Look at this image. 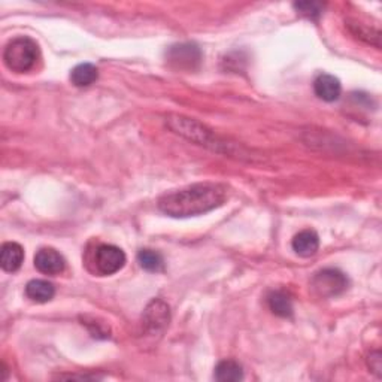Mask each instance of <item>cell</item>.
<instances>
[{"label":"cell","instance_id":"cell-7","mask_svg":"<svg viewBox=\"0 0 382 382\" xmlns=\"http://www.w3.org/2000/svg\"><path fill=\"white\" fill-rule=\"evenodd\" d=\"M170 308L161 299H153L144 311V325L148 332L158 333L169 325Z\"/></svg>","mask_w":382,"mask_h":382},{"label":"cell","instance_id":"cell-19","mask_svg":"<svg viewBox=\"0 0 382 382\" xmlns=\"http://www.w3.org/2000/svg\"><path fill=\"white\" fill-rule=\"evenodd\" d=\"M369 367H371L372 372H375L378 376H381V354H379V351H376L369 356Z\"/></svg>","mask_w":382,"mask_h":382},{"label":"cell","instance_id":"cell-16","mask_svg":"<svg viewBox=\"0 0 382 382\" xmlns=\"http://www.w3.org/2000/svg\"><path fill=\"white\" fill-rule=\"evenodd\" d=\"M138 263L142 269L146 272H153V274H157V272L165 269V260H163L161 254L154 250H141L138 253Z\"/></svg>","mask_w":382,"mask_h":382},{"label":"cell","instance_id":"cell-15","mask_svg":"<svg viewBox=\"0 0 382 382\" xmlns=\"http://www.w3.org/2000/svg\"><path fill=\"white\" fill-rule=\"evenodd\" d=\"M214 376L220 382H238L243 379V369L235 360H223L216 364Z\"/></svg>","mask_w":382,"mask_h":382},{"label":"cell","instance_id":"cell-5","mask_svg":"<svg viewBox=\"0 0 382 382\" xmlns=\"http://www.w3.org/2000/svg\"><path fill=\"white\" fill-rule=\"evenodd\" d=\"M94 265L100 275H114L126 265V254L115 245L103 243L94 254Z\"/></svg>","mask_w":382,"mask_h":382},{"label":"cell","instance_id":"cell-13","mask_svg":"<svg viewBox=\"0 0 382 382\" xmlns=\"http://www.w3.org/2000/svg\"><path fill=\"white\" fill-rule=\"evenodd\" d=\"M99 78L98 67L91 63H81L75 66L71 72V81L75 87H88L94 84Z\"/></svg>","mask_w":382,"mask_h":382},{"label":"cell","instance_id":"cell-9","mask_svg":"<svg viewBox=\"0 0 382 382\" xmlns=\"http://www.w3.org/2000/svg\"><path fill=\"white\" fill-rule=\"evenodd\" d=\"M313 91H316L318 99L324 102H335L340 98L342 86H340V81L336 76L321 74L313 81Z\"/></svg>","mask_w":382,"mask_h":382},{"label":"cell","instance_id":"cell-8","mask_svg":"<svg viewBox=\"0 0 382 382\" xmlns=\"http://www.w3.org/2000/svg\"><path fill=\"white\" fill-rule=\"evenodd\" d=\"M35 267L44 275H59L66 267L64 257L54 248H40L35 255Z\"/></svg>","mask_w":382,"mask_h":382},{"label":"cell","instance_id":"cell-17","mask_svg":"<svg viewBox=\"0 0 382 382\" xmlns=\"http://www.w3.org/2000/svg\"><path fill=\"white\" fill-rule=\"evenodd\" d=\"M351 32L356 35L357 37L366 40L367 44H372L375 45L376 48H379V37H381V33L378 29H369V27L364 25V24H360V23H356V24H351Z\"/></svg>","mask_w":382,"mask_h":382},{"label":"cell","instance_id":"cell-1","mask_svg":"<svg viewBox=\"0 0 382 382\" xmlns=\"http://www.w3.org/2000/svg\"><path fill=\"white\" fill-rule=\"evenodd\" d=\"M227 187L218 183H199L163 195L157 207L172 218H188L211 212L227 200Z\"/></svg>","mask_w":382,"mask_h":382},{"label":"cell","instance_id":"cell-18","mask_svg":"<svg viewBox=\"0 0 382 382\" xmlns=\"http://www.w3.org/2000/svg\"><path fill=\"white\" fill-rule=\"evenodd\" d=\"M294 8L302 13L305 17L309 18H317L321 16L323 12V5L321 4H313V2H303V4H294Z\"/></svg>","mask_w":382,"mask_h":382},{"label":"cell","instance_id":"cell-14","mask_svg":"<svg viewBox=\"0 0 382 382\" xmlns=\"http://www.w3.org/2000/svg\"><path fill=\"white\" fill-rule=\"evenodd\" d=\"M269 309L281 318H290L293 316V302L291 297L282 290L272 291L267 297Z\"/></svg>","mask_w":382,"mask_h":382},{"label":"cell","instance_id":"cell-3","mask_svg":"<svg viewBox=\"0 0 382 382\" xmlns=\"http://www.w3.org/2000/svg\"><path fill=\"white\" fill-rule=\"evenodd\" d=\"M348 278L344 272L333 267L317 272L311 282L312 290L316 291L318 297L323 299H332L342 294L348 289Z\"/></svg>","mask_w":382,"mask_h":382},{"label":"cell","instance_id":"cell-11","mask_svg":"<svg viewBox=\"0 0 382 382\" xmlns=\"http://www.w3.org/2000/svg\"><path fill=\"white\" fill-rule=\"evenodd\" d=\"M24 262V250L17 242H6L0 250V266L5 272L13 274L17 272Z\"/></svg>","mask_w":382,"mask_h":382},{"label":"cell","instance_id":"cell-10","mask_svg":"<svg viewBox=\"0 0 382 382\" xmlns=\"http://www.w3.org/2000/svg\"><path fill=\"white\" fill-rule=\"evenodd\" d=\"M291 247L293 251L300 257H312L317 254L320 248V236L316 230H302L293 238Z\"/></svg>","mask_w":382,"mask_h":382},{"label":"cell","instance_id":"cell-6","mask_svg":"<svg viewBox=\"0 0 382 382\" xmlns=\"http://www.w3.org/2000/svg\"><path fill=\"white\" fill-rule=\"evenodd\" d=\"M168 122L175 133L184 136V138L190 141H193L199 145L212 144L214 134L211 133V130H208L207 127L202 126L200 122L195 120L184 118V117H170Z\"/></svg>","mask_w":382,"mask_h":382},{"label":"cell","instance_id":"cell-12","mask_svg":"<svg viewBox=\"0 0 382 382\" xmlns=\"http://www.w3.org/2000/svg\"><path fill=\"white\" fill-rule=\"evenodd\" d=\"M54 294H56V289H54L51 282L45 279H32L25 285V296L36 303L50 302Z\"/></svg>","mask_w":382,"mask_h":382},{"label":"cell","instance_id":"cell-4","mask_svg":"<svg viewBox=\"0 0 382 382\" xmlns=\"http://www.w3.org/2000/svg\"><path fill=\"white\" fill-rule=\"evenodd\" d=\"M168 63L178 71H196L202 63V51L195 44L173 45L166 52Z\"/></svg>","mask_w":382,"mask_h":382},{"label":"cell","instance_id":"cell-2","mask_svg":"<svg viewBox=\"0 0 382 382\" xmlns=\"http://www.w3.org/2000/svg\"><path fill=\"white\" fill-rule=\"evenodd\" d=\"M39 59V47L32 37L18 36L8 42L4 51V63L9 71L25 74L32 71Z\"/></svg>","mask_w":382,"mask_h":382}]
</instances>
